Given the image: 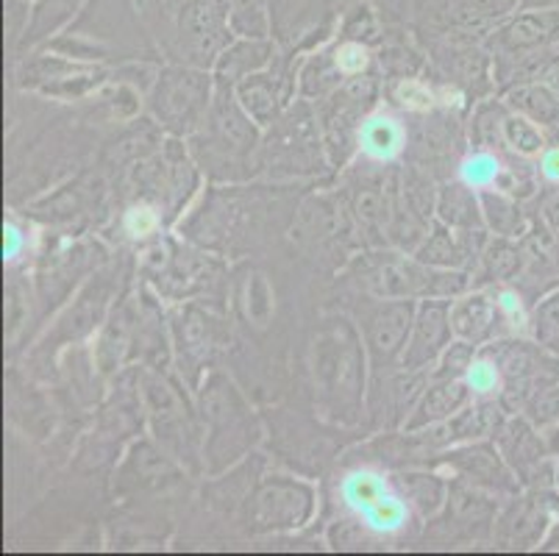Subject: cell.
Listing matches in <instances>:
<instances>
[{
	"instance_id": "cell-1",
	"label": "cell",
	"mask_w": 559,
	"mask_h": 556,
	"mask_svg": "<svg viewBox=\"0 0 559 556\" xmlns=\"http://www.w3.org/2000/svg\"><path fill=\"white\" fill-rule=\"evenodd\" d=\"M312 379L318 404L337 423H357L365 401L368 351L357 326L332 318L312 336Z\"/></svg>"
},
{
	"instance_id": "cell-2",
	"label": "cell",
	"mask_w": 559,
	"mask_h": 556,
	"mask_svg": "<svg viewBox=\"0 0 559 556\" xmlns=\"http://www.w3.org/2000/svg\"><path fill=\"white\" fill-rule=\"evenodd\" d=\"M192 153L201 162L203 170L223 181L246 178L251 167L259 170V145H262V129L251 120L237 92L228 84L215 81V98H212L210 115L201 122V129L190 137Z\"/></svg>"
},
{
	"instance_id": "cell-3",
	"label": "cell",
	"mask_w": 559,
	"mask_h": 556,
	"mask_svg": "<svg viewBox=\"0 0 559 556\" xmlns=\"http://www.w3.org/2000/svg\"><path fill=\"white\" fill-rule=\"evenodd\" d=\"M198 417H201L206 435H203V465L215 473L226 471L234 462H240L259 440V421L246 404L240 390L223 374H210L198 390Z\"/></svg>"
},
{
	"instance_id": "cell-4",
	"label": "cell",
	"mask_w": 559,
	"mask_h": 556,
	"mask_svg": "<svg viewBox=\"0 0 559 556\" xmlns=\"http://www.w3.org/2000/svg\"><path fill=\"white\" fill-rule=\"evenodd\" d=\"M326 167L332 165L312 100L301 98L298 104H289L259 145V170L273 178H293L314 176Z\"/></svg>"
},
{
	"instance_id": "cell-5",
	"label": "cell",
	"mask_w": 559,
	"mask_h": 556,
	"mask_svg": "<svg viewBox=\"0 0 559 556\" xmlns=\"http://www.w3.org/2000/svg\"><path fill=\"white\" fill-rule=\"evenodd\" d=\"M215 98V73L173 61L156 73L148 106L154 120L170 137H192L210 115Z\"/></svg>"
},
{
	"instance_id": "cell-6",
	"label": "cell",
	"mask_w": 559,
	"mask_h": 556,
	"mask_svg": "<svg viewBox=\"0 0 559 556\" xmlns=\"http://www.w3.org/2000/svg\"><path fill=\"white\" fill-rule=\"evenodd\" d=\"M314 487L296 476H264L242 504V520L251 534L298 532L314 514Z\"/></svg>"
},
{
	"instance_id": "cell-7",
	"label": "cell",
	"mask_w": 559,
	"mask_h": 556,
	"mask_svg": "<svg viewBox=\"0 0 559 556\" xmlns=\"http://www.w3.org/2000/svg\"><path fill=\"white\" fill-rule=\"evenodd\" d=\"M231 0H185L167 56L181 64L212 70L223 50L234 43L228 23Z\"/></svg>"
},
{
	"instance_id": "cell-8",
	"label": "cell",
	"mask_w": 559,
	"mask_h": 556,
	"mask_svg": "<svg viewBox=\"0 0 559 556\" xmlns=\"http://www.w3.org/2000/svg\"><path fill=\"white\" fill-rule=\"evenodd\" d=\"M142 404L148 410L156 440L170 451V457L181 459V462H198V457H203L195 415L187 406V398L181 395L179 387L154 370H145L142 374Z\"/></svg>"
},
{
	"instance_id": "cell-9",
	"label": "cell",
	"mask_w": 559,
	"mask_h": 556,
	"mask_svg": "<svg viewBox=\"0 0 559 556\" xmlns=\"http://www.w3.org/2000/svg\"><path fill=\"white\" fill-rule=\"evenodd\" d=\"M485 50L496 64L532 59L559 50V9H521L504 23L487 31Z\"/></svg>"
},
{
	"instance_id": "cell-10",
	"label": "cell",
	"mask_w": 559,
	"mask_h": 556,
	"mask_svg": "<svg viewBox=\"0 0 559 556\" xmlns=\"http://www.w3.org/2000/svg\"><path fill=\"white\" fill-rule=\"evenodd\" d=\"M496 446L507 465L512 468L521 484L528 489H557L559 487V459L546 440L540 428L528 417H507L498 428Z\"/></svg>"
},
{
	"instance_id": "cell-11",
	"label": "cell",
	"mask_w": 559,
	"mask_h": 556,
	"mask_svg": "<svg viewBox=\"0 0 559 556\" xmlns=\"http://www.w3.org/2000/svg\"><path fill=\"white\" fill-rule=\"evenodd\" d=\"M418 312V300H379L362 318V340L368 351V365L373 370L390 367L393 362L401 365L406 340H409L412 323Z\"/></svg>"
},
{
	"instance_id": "cell-12",
	"label": "cell",
	"mask_w": 559,
	"mask_h": 556,
	"mask_svg": "<svg viewBox=\"0 0 559 556\" xmlns=\"http://www.w3.org/2000/svg\"><path fill=\"white\" fill-rule=\"evenodd\" d=\"M345 201H348L350 214L357 221L359 232L368 234L370 242H384L393 223L395 201H399L401 184L395 176L381 170L354 173V178L345 187Z\"/></svg>"
},
{
	"instance_id": "cell-13",
	"label": "cell",
	"mask_w": 559,
	"mask_h": 556,
	"mask_svg": "<svg viewBox=\"0 0 559 556\" xmlns=\"http://www.w3.org/2000/svg\"><path fill=\"white\" fill-rule=\"evenodd\" d=\"M559 496L554 489H528V496H515L496 518V540L504 548H535L554 527Z\"/></svg>"
},
{
	"instance_id": "cell-14",
	"label": "cell",
	"mask_w": 559,
	"mask_h": 556,
	"mask_svg": "<svg viewBox=\"0 0 559 556\" xmlns=\"http://www.w3.org/2000/svg\"><path fill=\"white\" fill-rule=\"evenodd\" d=\"M451 340H454L451 300H418V312H415V323H412L409 340H406L404 356H401V367L404 370H429L440 359V354L449 348Z\"/></svg>"
},
{
	"instance_id": "cell-15",
	"label": "cell",
	"mask_w": 559,
	"mask_h": 556,
	"mask_svg": "<svg viewBox=\"0 0 559 556\" xmlns=\"http://www.w3.org/2000/svg\"><path fill=\"white\" fill-rule=\"evenodd\" d=\"M293 90H296V81H293V75L287 73V68L278 59L273 61L271 68L259 70V73L248 75V79H242L240 84L234 86L242 109L251 115V120L262 131L271 129L273 122L284 115Z\"/></svg>"
},
{
	"instance_id": "cell-16",
	"label": "cell",
	"mask_w": 559,
	"mask_h": 556,
	"mask_svg": "<svg viewBox=\"0 0 559 556\" xmlns=\"http://www.w3.org/2000/svg\"><path fill=\"white\" fill-rule=\"evenodd\" d=\"M298 237L312 248H343L357 228L345 196H312L298 214Z\"/></svg>"
},
{
	"instance_id": "cell-17",
	"label": "cell",
	"mask_w": 559,
	"mask_h": 556,
	"mask_svg": "<svg viewBox=\"0 0 559 556\" xmlns=\"http://www.w3.org/2000/svg\"><path fill=\"white\" fill-rule=\"evenodd\" d=\"M462 482L474 484V487L487 489V493H512L518 496V476L512 468L507 465V459L501 457L498 446L490 442H467V446L454 448L445 459Z\"/></svg>"
},
{
	"instance_id": "cell-18",
	"label": "cell",
	"mask_w": 559,
	"mask_h": 556,
	"mask_svg": "<svg viewBox=\"0 0 559 556\" xmlns=\"http://www.w3.org/2000/svg\"><path fill=\"white\" fill-rule=\"evenodd\" d=\"M507 410L498 398H476V404H467L440 426L426 428L431 446H456V442H479L496 437L504 426Z\"/></svg>"
},
{
	"instance_id": "cell-19",
	"label": "cell",
	"mask_w": 559,
	"mask_h": 556,
	"mask_svg": "<svg viewBox=\"0 0 559 556\" xmlns=\"http://www.w3.org/2000/svg\"><path fill=\"white\" fill-rule=\"evenodd\" d=\"M471 401H474V392H471L465 379H431V385L424 390L412 415L404 421V431L406 435H418L426 428L440 426Z\"/></svg>"
},
{
	"instance_id": "cell-20",
	"label": "cell",
	"mask_w": 559,
	"mask_h": 556,
	"mask_svg": "<svg viewBox=\"0 0 559 556\" xmlns=\"http://www.w3.org/2000/svg\"><path fill=\"white\" fill-rule=\"evenodd\" d=\"M179 478V471L173 465V459L154 442L142 440L126 457L117 487L120 489H159Z\"/></svg>"
},
{
	"instance_id": "cell-21",
	"label": "cell",
	"mask_w": 559,
	"mask_h": 556,
	"mask_svg": "<svg viewBox=\"0 0 559 556\" xmlns=\"http://www.w3.org/2000/svg\"><path fill=\"white\" fill-rule=\"evenodd\" d=\"M84 9L86 0H34L32 12H28V25H25V34L17 48L23 54L25 50L48 48L59 34L68 31V25H73V20Z\"/></svg>"
},
{
	"instance_id": "cell-22",
	"label": "cell",
	"mask_w": 559,
	"mask_h": 556,
	"mask_svg": "<svg viewBox=\"0 0 559 556\" xmlns=\"http://www.w3.org/2000/svg\"><path fill=\"white\" fill-rule=\"evenodd\" d=\"M278 59V48L273 39H234L226 50L221 54V59L215 61L217 84L237 86L248 75L259 73V70L271 68L273 61Z\"/></svg>"
},
{
	"instance_id": "cell-23",
	"label": "cell",
	"mask_w": 559,
	"mask_h": 556,
	"mask_svg": "<svg viewBox=\"0 0 559 556\" xmlns=\"http://www.w3.org/2000/svg\"><path fill=\"white\" fill-rule=\"evenodd\" d=\"M501 320L498 315V300L487 293H462L460 298L451 300V329L454 336L467 340V343L481 345L490 340L496 323Z\"/></svg>"
},
{
	"instance_id": "cell-24",
	"label": "cell",
	"mask_w": 559,
	"mask_h": 556,
	"mask_svg": "<svg viewBox=\"0 0 559 556\" xmlns=\"http://www.w3.org/2000/svg\"><path fill=\"white\" fill-rule=\"evenodd\" d=\"M437 217L445 226L456 228V232H479L485 226V212H481L479 190H474L471 184L449 181L437 192Z\"/></svg>"
},
{
	"instance_id": "cell-25",
	"label": "cell",
	"mask_w": 559,
	"mask_h": 556,
	"mask_svg": "<svg viewBox=\"0 0 559 556\" xmlns=\"http://www.w3.org/2000/svg\"><path fill=\"white\" fill-rule=\"evenodd\" d=\"M521 9V0H451L449 23L456 34H481L504 23Z\"/></svg>"
},
{
	"instance_id": "cell-26",
	"label": "cell",
	"mask_w": 559,
	"mask_h": 556,
	"mask_svg": "<svg viewBox=\"0 0 559 556\" xmlns=\"http://www.w3.org/2000/svg\"><path fill=\"white\" fill-rule=\"evenodd\" d=\"M406 147V129L401 126L399 117L393 115H368V120L359 129V153L368 162L390 165L404 153Z\"/></svg>"
},
{
	"instance_id": "cell-27",
	"label": "cell",
	"mask_w": 559,
	"mask_h": 556,
	"mask_svg": "<svg viewBox=\"0 0 559 556\" xmlns=\"http://www.w3.org/2000/svg\"><path fill=\"white\" fill-rule=\"evenodd\" d=\"M298 79V95L304 100H312L320 104L326 100L329 95L340 90L345 84V75L337 64V56H334V45L326 48H318L312 56H307V61L301 64V73Z\"/></svg>"
},
{
	"instance_id": "cell-28",
	"label": "cell",
	"mask_w": 559,
	"mask_h": 556,
	"mask_svg": "<svg viewBox=\"0 0 559 556\" xmlns=\"http://www.w3.org/2000/svg\"><path fill=\"white\" fill-rule=\"evenodd\" d=\"M504 104L540 126H559V95L548 81H523L504 92Z\"/></svg>"
},
{
	"instance_id": "cell-29",
	"label": "cell",
	"mask_w": 559,
	"mask_h": 556,
	"mask_svg": "<svg viewBox=\"0 0 559 556\" xmlns=\"http://www.w3.org/2000/svg\"><path fill=\"white\" fill-rule=\"evenodd\" d=\"M479 201H481V212H485V226L490 228L496 237H510V239L526 237L528 223L521 203H518V198H512L510 192L492 187V190H479Z\"/></svg>"
},
{
	"instance_id": "cell-30",
	"label": "cell",
	"mask_w": 559,
	"mask_h": 556,
	"mask_svg": "<svg viewBox=\"0 0 559 556\" xmlns=\"http://www.w3.org/2000/svg\"><path fill=\"white\" fill-rule=\"evenodd\" d=\"M479 262L485 282H512L526 270V248L510 237H496L485 245Z\"/></svg>"
},
{
	"instance_id": "cell-31",
	"label": "cell",
	"mask_w": 559,
	"mask_h": 556,
	"mask_svg": "<svg viewBox=\"0 0 559 556\" xmlns=\"http://www.w3.org/2000/svg\"><path fill=\"white\" fill-rule=\"evenodd\" d=\"M395 484H399L401 496L424 514H437L449 501V484L435 473H401V476H395Z\"/></svg>"
},
{
	"instance_id": "cell-32",
	"label": "cell",
	"mask_w": 559,
	"mask_h": 556,
	"mask_svg": "<svg viewBox=\"0 0 559 556\" xmlns=\"http://www.w3.org/2000/svg\"><path fill=\"white\" fill-rule=\"evenodd\" d=\"M501 140H504L507 151L521 156V159H537L548 145V137L540 122L512 109L507 111L504 126H501Z\"/></svg>"
},
{
	"instance_id": "cell-33",
	"label": "cell",
	"mask_w": 559,
	"mask_h": 556,
	"mask_svg": "<svg viewBox=\"0 0 559 556\" xmlns=\"http://www.w3.org/2000/svg\"><path fill=\"white\" fill-rule=\"evenodd\" d=\"M228 23L237 39H271L273 0H231Z\"/></svg>"
},
{
	"instance_id": "cell-34",
	"label": "cell",
	"mask_w": 559,
	"mask_h": 556,
	"mask_svg": "<svg viewBox=\"0 0 559 556\" xmlns=\"http://www.w3.org/2000/svg\"><path fill=\"white\" fill-rule=\"evenodd\" d=\"M185 0H134V9L140 14V23L162 43V48H170L176 20H179Z\"/></svg>"
},
{
	"instance_id": "cell-35",
	"label": "cell",
	"mask_w": 559,
	"mask_h": 556,
	"mask_svg": "<svg viewBox=\"0 0 559 556\" xmlns=\"http://www.w3.org/2000/svg\"><path fill=\"white\" fill-rule=\"evenodd\" d=\"M134 323H136V315H131L129 306H120V309L111 315L109 329H106L98 348V362L104 370H115V367L120 365L126 345L131 343V334H134Z\"/></svg>"
},
{
	"instance_id": "cell-36",
	"label": "cell",
	"mask_w": 559,
	"mask_h": 556,
	"mask_svg": "<svg viewBox=\"0 0 559 556\" xmlns=\"http://www.w3.org/2000/svg\"><path fill=\"white\" fill-rule=\"evenodd\" d=\"M390 493V484L373 471H354L343 482V501L357 514L368 512L376 501Z\"/></svg>"
},
{
	"instance_id": "cell-37",
	"label": "cell",
	"mask_w": 559,
	"mask_h": 556,
	"mask_svg": "<svg viewBox=\"0 0 559 556\" xmlns=\"http://www.w3.org/2000/svg\"><path fill=\"white\" fill-rule=\"evenodd\" d=\"M507 159H501V153L496 151H474L462 162L460 178L471 184L474 190H492L498 187L501 176H504Z\"/></svg>"
},
{
	"instance_id": "cell-38",
	"label": "cell",
	"mask_w": 559,
	"mask_h": 556,
	"mask_svg": "<svg viewBox=\"0 0 559 556\" xmlns=\"http://www.w3.org/2000/svg\"><path fill=\"white\" fill-rule=\"evenodd\" d=\"M507 111H510V106L507 104H481L479 109H476L474 122H471L476 151L501 153V147H504V140H501V126H504Z\"/></svg>"
},
{
	"instance_id": "cell-39",
	"label": "cell",
	"mask_w": 559,
	"mask_h": 556,
	"mask_svg": "<svg viewBox=\"0 0 559 556\" xmlns=\"http://www.w3.org/2000/svg\"><path fill=\"white\" fill-rule=\"evenodd\" d=\"M362 523L373 532L381 534H393L401 532V529L409 523V507H406V498L404 496H395V493H388V496L376 501L368 512L359 514Z\"/></svg>"
},
{
	"instance_id": "cell-40",
	"label": "cell",
	"mask_w": 559,
	"mask_h": 556,
	"mask_svg": "<svg viewBox=\"0 0 559 556\" xmlns=\"http://www.w3.org/2000/svg\"><path fill=\"white\" fill-rule=\"evenodd\" d=\"M106 304V287H90L79 298V304L70 309L68 318L62 320V334L68 336H81L86 331H93L98 326L100 312H104Z\"/></svg>"
},
{
	"instance_id": "cell-41",
	"label": "cell",
	"mask_w": 559,
	"mask_h": 556,
	"mask_svg": "<svg viewBox=\"0 0 559 556\" xmlns=\"http://www.w3.org/2000/svg\"><path fill=\"white\" fill-rule=\"evenodd\" d=\"M532 334H535L537 345L559 354V289L537 300L535 315H532Z\"/></svg>"
},
{
	"instance_id": "cell-42",
	"label": "cell",
	"mask_w": 559,
	"mask_h": 556,
	"mask_svg": "<svg viewBox=\"0 0 559 556\" xmlns=\"http://www.w3.org/2000/svg\"><path fill=\"white\" fill-rule=\"evenodd\" d=\"M476 348H479V345L454 336L449 343V348H445L443 354H440V359H437L435 376H431V379H465L471 365H474L476 356H479Z\"/></svg>"
},
{
	"instance_id": "cell-43",
	"label": "cell",
	"mask_w": 559,
	"mask_h": 556,
	"mask_svg": "<svg viewBox=\"0 0 559 556\" xmlns=\"http://www.w3.org/2000/svg\"><path fill=\"white\" fill-rule=\"evenodd\" d=\"M381 23L379 14L370 3H354L348 12L340 20V37L343 39H357V43H376L379 37Z\"/></svg>"
},
{
	"instance_id": "cell-44",
	"label": "cell",
	"mask_w": 559,
	"mask_h": 556,
	"mask_svg": "<svg viewBox=\"0 0 559 556\" xmlns=\"http://www.w3.org/2000/svg\"><path fill=\"white\" fill-rule=\"evenodd\" d=\"M465 381L471 387V392H474V398H498L501 395V385H504L501 367H498V362L487 351H481L476 356V362L467 370Z\"/></svg>"
},
{
	"instance_id": "cell-45",
	"label": "cell",
	"mask_w": 559,
	"mask_h": 556,
	"mask_svg": "<svg viewBox=\"0 0 559 556\" xmlns=\"http://www.w3.org/2000/svg\"><path fill=\"white\" fill-rule=\"evenodd\" d=\"M334 56H337V64L343 70L345 79H354V75H365L373 68V50L368 43H357V39H343L340 37L334 43Z\"/></svg>"
},
{
	"instance_id": "cell-46",
	"label": "cell",
	"mask_w": 559,
	"mask_h": 556,
	"mask_svg": "<svg viewBox=\"0 0 559 556\" xmlns=\"http://www.w3.org/2000/svg\"><path fill=\"white\" fill-rule=\"evenodd\" d=\"M526 417L535 423L537 428H557L559 426V385L546 387V390L535 392L528 398V404L523 406Z\"/></svg>"
},
{
	"instance_id": "cell-47",
	"label": "cell",
	"mask_w": 559,
	"mask_h": 556,
	"mask_svg": "<svg viewBox=\"0 0 559 556\" xmlns=\"http://www.w3.org/2000/svg\"><path fill=\"white\" fill-rule=\"evenodd\" d=\"M395 100H399V106H404L406 111H431L435 109V100L437 95L431 92L429 84H424V81L418 79H404L399 86L393 90Z\"/></svg>"
},
{
	"instance_id": "cell-48",
	"label": "cell",
	"mask_w": 559,
	"mask_h": 556,
	"mask_svg": "<svg viewBox=\"0 0 559 556\" xmlns=\"http://www.w3.org/2000/svg\"><path fill=\"white\" fill-rule=\"evenodd\" d=\"M159 223H162L159 212H156L151 203H136V206H131L129 212H126V217H123L126 232H129L131 237H136V239L151 237V234L159 228Z\"/></svg>"
},
{
	"instance_id": "cell-49",
	"label": "cell",
	"mask_w": 559,
	"mask_h": 556,
	"mask_svg": "<svg viewBox=\"0 0 559 556\" xmlns=\"http://www.w3.org/2000/svg\"><path fill=\"white\" fill-rule=\"evenodd\" d=\"M496 300H498V315H501V320H507L512 329L521 331L523 326L528 323L526 306H523V298L518 295V289H501V293L496 295Z\"/></svg>"
},
{
	"instance_id": "cell-50",
	"label": "cell",
	"mask_w": 559,
	"mask_h": 556,
	"mask_svg": "<svg viewBox=\"0 0 559 556\" xmlns=\"http://www.w3.org/2000/svg\"><path fill=\"white\" fill-rule=\"evenodd\" d=\"M537 176H540V184L551 187V190H559V140H548L546 151L537 156Z\"/></svg>"
},
{
	"instance_id": "cell-51",
	"label": "cell",
	"mask_w": 559,
	"mask_h": 556,
	"mask_svg": "<svg viewBox=\"0 0 559 556\" xmlns=\"http://www.w3.org/2000/svg\"><path fill=\"white\" fill-rule=\"evenodd\" d=\"M23 248H25L23 228L14 226V223H7V262H17Z\"/></svg>"
},
{
	"instance_id": "cell-52",
	"label": "cell",
	"mask_w": 559,
	"mask_h": 556,
	"mask_svg": "<svg viewBox=\"0 0 559 556\" xmlns=\"http://www.w3.org/2000/svg\"><path fill=\"white\" fill-rule=\"evenodd\" d=\"M543 223H546V226L554 232V237L559 239V192L551 198V201H548V206H546V221H543Z\"/></svg>"
},
{
	"instance_id": "cell-53",
	"label": "cell",
	"mask_w": 559,
	"mask_h": 556,
	"mask_svg": "<svg viewBox=\"0 0 559 556\" xmlns=\"http://www.w3.org/2000/svg\"><path fill=\"white\" fill-rule=\"evenodd\" d=\"M521 9H540V12H548V9H559V0H521Z\"/></svg>"
},
{
	"instance_id": "cell-54",
	"label": "cell",
	"mask_w": 559,
	"mask_h": 556,
	"mask_svg": "<svg viewBox=\"0 0 559 556\" xmlns=\"http://www.w3.org/2000/svg\"><path fill=\"white\" fill-rule=\"evenodd\" d=\"M546 81L554 86V92H557V95H559V68L551 70V73L546 75Z\"/></svg>"
},
{
	"instance_id": "cell-55",
	"label": "cell",
	"mask_w": 559,
	"mask_h": 556,
	"mask_svg": "<svg viewBox=\"0 0 559 556\" xmlns=\"http://www.w3.org/2000/svg\"><path fill=\"white\" fill-rule=\"evenodd\" d=\"M28 3H34V0H28Z\"/></svg>"
}]
</instances>
